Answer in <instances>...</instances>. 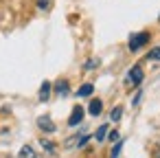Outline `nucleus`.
I'll return each instance as SVG.
<instances>
[{
	"mask_svg": "<svg viewBox=\"0 0 160 158\" xmlns=\"http://www.w3.org/2000/svg\"><path fill=\"white\" fill-rule=\"evenodd\" d=\"M142 79H145V73H142V66H132L129 68V73H127V77H125V86L127 88H136V86H140L142 84Z\"/></svg>",
	"mask_w": 160,
	"mask_h": 158,
	"instance_id": "f257e3e1",
	"label": "nucleus"
},
{
	"mask_svg": "<svg viewBox=\"0 0 160 158\" xmlns=\"http://www.w3.org/2000/svg\"><path fill=\"white\" fill-rule=\"evenodd\" d=\"M149 38H151V35H149L147 31H142V33H134V35L129 38V42H127V46H129V51H132V53H136V51H140V48H142V46H145V44L149 42Z\"/></svg>",
	"mask_w": 160,
	"mask_h": 158,
	"instance_id": "f03ea898",
	"label": "nucleus"
},
{
	"mask_svg": "<svg viewBox=\"0 0 160 158\" xmlns=\"http://www.w3.org/2000/svg\"><path fill=\"white\" fill-rule=\"evenodd\" d=\"M81 121H83V108H81V105H75V108H72V112H70L68 125H70V127H75V125H79Z\"/></svg>",
	"mask_w": 160,
	"mask_h": 158,
	"instance_id": "7ed1b4c3",
	"label": "nucleus"
},
{
	"mask_svg": "<svg viewBox=\"0 0 160 158\" xmlns=\"http://www.w3.org/2000/svg\"><path fill=\"white\" fill-rule=\"evenodd\" d=\"M38 127L44 130L46 134H53V132H55V123H53L51 116H46V114H44V116H38Z\"/></svg>",
	"mask_w": 160,
	"mask_h": 158,
	"instance_id": "20e7f679",
	"label": "nucleus"
},
{
	"mask_svg": "<svg viewBox=\"0 0 160 158\" xmlns=\"http://www.w3.org/2000/svg\"><path fill=\"white\" fill-rule=\"evenodd\" d=\"M101 110H103V103H101V99H92V101H90V105H88V112H90V116H99V114H101Z\"/></svg>",
	"mask_w": 160,
	"mask_h": 158,
	"instance_id": "39448f33",
	"label": "nucleus"
},
{
	"mask_svg": "<svg viewBox=\"0 0 160 158\" xmlns=\"http://www.w3.org/2000/svg\"><path fill=\"white\" fill-rule=\"evenodd\" d=\"M18 158H38V151H35L31 145H24V147L18 151Z\"/></svg>",
	"mask_w": 160,
	"mask_h": 158,
	"instance_id": "423d86ee",
	"label": "nucleus"
},
{
	"mask_svg": "<svg viewBox=\"0 0 160 158\" xmlns=\"http://www.w3.org/2000/svg\"><path fill=\"white\" fill-rule=\"evenodd\" d=\"M48 94H51V81H44L40 88V101H48Z\"/></svg>",
	"mask_w": 160,
	"mask_h": 158,
	"instance_id": "0eeeda50",
	"label": "nucleus"
},
{
	"mask_svg": "<svg viewBox=\"0 0 160 158\" xmlns=\"http://www.w3.org/2000/svg\"><path fill=\"white\" fill-rule=\"evenodd\" d=\"M92 92H94V86H92V84H83V86L77 90V94H79V97H90Z\"/></svg>",
	"mask_w": 160,
	"mask_h": 158,
	"instance_id": "6e6552de",
	"label": "nucleus"
},
{
	"mask_svg": "<svg viewBox=\"0 0 160 158\" xmlns=\"http://www.w3.org/2000/svg\"><path fill=\"white\" fill-rule=\"evenodd\" d=\"M55 92L57 94H68V81H57V86H55Z\"/></svg>",
	"mask_w": 160,
	"mask_h": 158,
	"instance_id": "1a4fd4ad",
	"label": "nucleus"
},
{
	"mask_svg": "<svg viewBox=\"0 0 160 158\" xmlns=\"http://www.w3.org/2000/svg\"><path fill=\"white\" fill-rule=\"evenodd\" d=\"M108 132H110V127H108V125H101V127L97 130V134H94V138H97V140H105V136H108Z\"/></svg>",
	"mask_w": 160,
	"mask_h": 158,
	"instance_id": "9d476101",
	"label": "nucleus"
},
{
	"mask_svg": "<svg viewBox=\"0 0 160 158\" xmlns=\"http://www.w3.org/2000/svg\"><path fill=\"white\" fill-rule=\"evenodd\" d=\"M121 147H123V140H116V145L112 147V154H110V158H118V154H121Z\"/></svg>",
	"mask_w": 160,
	"mask_h": 158,
	"instance_id": "9b49d317",
	"label": "nucleus"
},
{
	"mask_svg": "<svg viewBox=\"0 0 160 158\" xmlns=\"http://www.w3.org/2000/svg\"><path fill=\"white\" fill-rule=\"evenodd\" d=\"M121 114H123V108H121V105H116V108L112 110L110 119H112V121H118V119H121Z\"/></svg>",
	"mask_w": 160,
	"mask_h": 158,
	"instance_id": "f8f14e48",
	"label": "nucleus"
},
{
	"mask_svg": "<svg viewBox=\"0 0 160 158\" xmlns=\"http://www.w3.org/2000/svg\"><path fill=\"white\" fill-rule=\"evenodd\" d=\"M48 7H51V0H38V9L40 11H46Z\"/></svg>",
	"mask_w": 160,
	"mask_h": 158,
	"instance_id": "ddd939ff",
	"label": "nucleus"
},
{
	"mask_svg": "<svg viewBox=\"0 0 160 158\" xmlns=\"http://www.w3.org/2000/svg\"><path fill=\"white\" fill-rule=\"evenodd\" d=\"M97 66H99V62H97V59H88L83 68H86V70H92V68H97Z\"/></svg>",
	"mask_w": 160,
	"mask_h": 158,
	"instance_id": "4468645a",
	"label": "nucleus"
},
{
	"mask_svg": "<svg viewBox=\"0 0 160 158\" xmlns=\"http://www.w3.org/2000/svg\"><path fill=\"white\" fill-rule=\"evenodd\" d=\"M42 147H46V149H48V154H55V145H53V143H48V140H44V138H42Z\"/></svg>",
	"mask_w": 160,
	"mask_h": 158,
	"instance_id": "2eb2a0df",
	"label": "nucleus"
},
{
	"mask_svg": "<svg viewBox=\"0 0 160 158\" xmlns=\"http://www.w3.org/2000/svg\"><path fill=\"white\" fill-rule=\"evenodd\" d=\"M108 134H110L108 138H110L112 143H114V140H121V138H118V132H116V130H114V132H108Z\"/></svg>",
	"mask_w": 160,
	"mask_h": 158,
	"instance_id": "dca6fc26",
	"label": "nucleus"
},
{
	"mask_svg": "<svg viewBox=\"0 0 160 158\" xmlns=\"http://www.w3.org/2000/svg\"><path fill=\"white\" fill-rule=\"evenodd\" d=\"M147 57H149V59H158V57H160V48H156V51H151V53H149Z\"/></svg>",
	"mask_w": 160,
	"mask_h": 158,
	"instance_id": "f3484780",
	"label": "nucleus"
},
{
	"mask_svg": "<svg viewBox=\"0 0 160 158\" xmlns=\"http://www.w3.org/2000/svg\"><path fill=\"white\" fill-rule=\"evenodd\" d=\"M156 158H160V151H158V154H156Z\"/></svg>",
	"mask_w": 160,
	"mask_h": 158,
	"instance_id": "a211bd4d",
	"label": "nucleus"
},
{
	"mask_svg": "<svg viewBox=\"0 0 160 158\" xmlns=\"http://www.w3.org/2000/svg\"><path fill=\"white\" fill-rule=\"evenodd\" d=\"M158 22H160V16H158Z\"/></svg>",
	"mask_w": 160,
	"mask_h": 158,
	"instance_id": "6ab92c4d",
	"label": "nucleus"
},
{
	"mask_svg": "<svg viewBox=\"0 0 160 158\" xmlns=\"http://www.w3.org/2000/svg\"><path fill=\"white\" fill-rule=\"evenodd\" d=\"M158 147H160V140H158Z\"/></svg>",
	"mask_w": 160,
	"mask_h": 158,
	"instance_id": "aec40b11",
	"label": "nucleus"
}]
</instances>
